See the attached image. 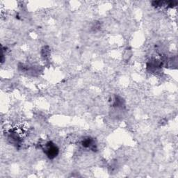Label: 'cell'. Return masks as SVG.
<instances>
[{"mask_svg":"<svg viewBox=\"0 0 178 178\" xmlns=\"http://www.w3.org/2000/svg\"><path fill=\"white\" fill-rule=\"evenodd\" d=\"M45 150V153L47 154V155L50 159L54 158L55 156H57L58 153H59V150H58L57 147L51 143H49L47 145V148Z\"/></svg>","mask_w":178,"mask_h":178,"instance_id":"1","label":"cell"},{"mask_svg":"<svg viewBox=\"0 0 178 178\" xmlns=\"http://www.w3.org/2000/svg\"><path fill=\"white\" fill-rule=\"evenodd\" d=\"M82 145L83 147H91L93 145V141H92V139H85L84 141L82 142Z\"/></svg>","mask_w":178,"mask_h":178,"instance_id":"2","label":"cell"}]
</instances>
